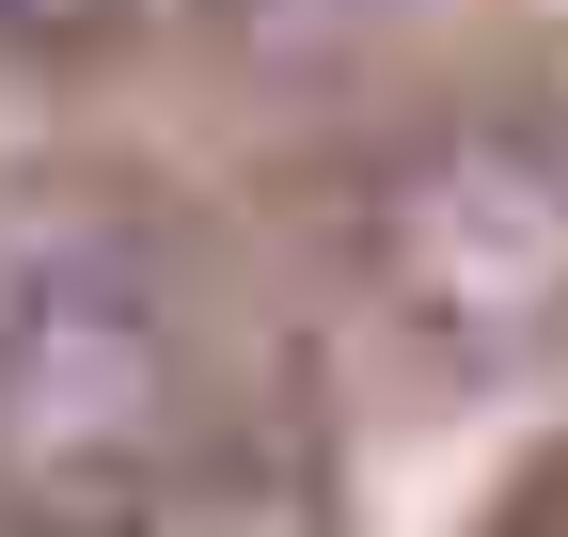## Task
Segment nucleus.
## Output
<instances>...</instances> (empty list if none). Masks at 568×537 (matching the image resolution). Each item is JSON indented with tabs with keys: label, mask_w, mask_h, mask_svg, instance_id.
I'll list each match as a JSON object with an SVG mask.
<instances>
[{
	"label": "nucleus",
	"mask_w": 568,
	"mask_h": 537,
	"mask_svg": "<svg viewBox=\"0 0 568 537\" xmlns=\"http://www.w3.org/2000/svg\"><path fill=\"white\" fill-rule=\"evenodd\" d=\"M190 475V348L111 206H0V521L126 537Z\"/></svg>",
	"instance_id": "1"
},
{
	"label": "nucleus",
	"mask_w": 568,
	"mask_h": 537,
	"mask_svg": "<svg viewBox=\"0 0 568 537\" xmlns=\"http://www.w3.org/2000/svg\"><path fill=\"white\" fill-rule=\"evenodd\" d=\"M379 301L443 379H521L568 332V159L537 126H443L379 190Z\"/></svg>",
	"instance_id": "2"
},
{
	"label": "nucleus",
	"mask_w": 568,
	"mask_h": 537,
	"mask_svg": "<svg viewBox=\"0 0 568 537\" xmlns=\"http://www.w3.org/2000/svg\"><path fill=\"white\" fill-rule=\"evenodd\" d=\"M126 537H316V506L284 490V475H253V458H190Z\"/></svg>",
	"instance_id": "3"
},
{
	"label": "nucleus",
	"mask_w": 568,
	"mask_h": 537,
	"mask_svg": "<svg viewBox=\"0 0 568 537\" xmlns=\"http://www.w3.org/2000/svg\"><path fill=\"white\" fill-rule=\"evenodd\" d=\"M17 17H32V0H0V32H17Z\"/></svg>",
	"instance_id": "4"
}]
</instances>
